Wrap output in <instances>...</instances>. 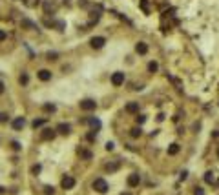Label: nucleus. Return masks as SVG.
<instances>
[{
    "mask_svg": "<svg viewBox=\"0 0 219 195\" xmlns=\"http://www.w3.org/2000/svg\"><path fill=\"white\" fill-rule=\"evenodd\" d=\"M93 190L99 191V193H106L108 191V182L104 179H95L93 181Z\"/></svg>",
    "mask_w": 219,
    "mask_h": 195,
    "instance_id": "1",
    "label": "nucleus"
},
{
    "mask_svg": "<svg viewBox=\"0 0 219 195\" xmlns=\"http://www.w3.org/2000/svg\"><path fill=\"white\" fill-rule=\"evenodd\" d=\"M104 44H106V38H104V37H93V38L90 40V46H91L93 49H100Z\"/></svg>",
    "mask_w": 219,
    "mask_h": 195,
    "instance_id": "2",
    "label": "nucleus"
},
{
    "mask_svg": "<svg viewBox=\"0 0 219 195\" xmlns=\"http://www.w3.org/2000/svg\"><path fill=\"white\" fill-rule=\"evenodd\" d=\"M80 108L84 111H91V110H95V108H97V102L91 100V99H84V100H80Z\"/></svg>",
    "mask_w": 219,
    "mask_h": 195,
    "instance_id": "3",
    "label": "nucleus"
},
{
    "mask_svg": "<svg viewBox=\"0 0 219 195\" xmlns=\"http://www.w3.org/2000/svg\"><path fill=\"white\" fill-rule=\"evenodd\" d=\"M40 137H42V140H53V139L57 137V129L46 128V129H42V133H40Z\"/></svg>",
    "mask_w": 219,
    "mask_h": 195,
    "instance_id": "4",
    "label": "nucleus"
},
{
    "mask_svg": "<svg viewBox=\"0 0 219 195\" xmlns=\"http://www.w3.org/2000/svg\"><path fill=\"white\" fill-rule=\"evenodd\" d=\"M111 84L113 86H122L124 84V73L122 71H117L111 75Z\"/></svg>",
    "mask_w": 219,
    "mask_h": 195,
    "instance_id": "5",
    "label": "nucleus"
},
{
    "mask_svg": "<svg viewBox=\"0 0 219 195\" xmlns=\"http://www.w3.org/2000/svg\"><path fill=\"white\" fill-rule=\"evenodd\" d=\"M62 188H64V190H71L73 186H75V179H73L71 175H66L64 179H62Z\"/></svg>",
    "mask_w": 219,
    "mask_h": 195,
    "instance_id": "6",
    "label": "nucleus"
},
{
    "mask_svg": "<svg viewBox=\"0 0 219 195\" xmlns=\"http://www.w3.org/2000/svg\"><path fill=\"white\" fill-rule=\"evenodd\" d=\"M139 182H141V177H139V173H132V175L128 177V186H130V188H135V186H139Z\"/></svg>",
    "mask_w": 219,
    "mask_h": 195,
    "instance_id": "7",
    "label": "nucleus"
},
{
    "mask_svg": "<svg viewBox=\"0 0 219 195\" xmlns=\"http://www.w3.org/2000/svg\"><path fill=\"white\" fill-rule=\"evenodd\" d=\"M55 129H57V133H62V135H68L71 128H69V124H64V122H60V124H59V126H57Z\"/></svg>",
    "mask_w": 219,
    "mask_h": 195,
    "instance_id": "8",
    "label": "nucleus"
},
{
    "mask_svg": "<svg viewBox=\"0 0 219 195\" xmlns=\"http://www.w3.org/2000/svg\"><path fill=\"white\" fill-rule=\"evenodd\" d=\"M38 79L42 80V82L51 80V71H48V69H40V71H38Z\"/></svg>",
    "mask_w": 219,
    "mask_h": 195,
    "instance_id": "9",
    "label": "nucleus"
},
{
    "mask_svg": "<svg viewBox=\"0 0 219 195\" xmlns=\"http://www.w3.org/2000/svg\"><path fill=\"white\" fill-rule=\"evenodd\" d=\"M24 126H26V118L24 117H17L15 121H13V128L15 129H22Z\"/></svg>",
    "mask_w": 219,
    "mask_h": 195,
    "instance_id": "10",
    "label": "nucleus"
},
{
    "mask_svg": "<svg viewBox=\"0 0 219 195\" xmlns=\"http://www.w3.org/2000/svg\"><path fill=\"white\" fill-rule=\"evenodd\" d=\"M135 51H137L139 55H146V53H148V46H146L144 42H139V44L135 46Z\"/></svg>",
    "mask_w": 219,
    "mask_h": 195,
    "instance_id": "11",
    "label": "nucleus"
},
{
    "mask_svg": "<svg viewBox=\"0 0 219 195\" xmlns=\"http://www.w3.org/2000/svg\"><path fill=\"white\" fill-rule=\"evenodd\" d=\"M126 111L128 113H139V104L137 102H128L126 104Z\"/></svg>",
    "mask_w": 219,
    "mask_h": 195,
    "instance_id": "12",
    "label": "nucleus"
},
{
    "mask_svg": "<svg viewBox=\"0 0 219 195\" xmlns=\"http://www.w3.org/2000/svg\"><path fill=\"white\" fill-rule=\"evenodd\" d=\"M214 181H215V175H214V171H206V173H205V182L212 184Z\"/></svg>",
    "mask_w": 219,
    "mask_h": 195,
    "instance_id": "13",
    "label": "nucleus"
},
{
    "mask_svg": "<svg viewBox=\"0 0 219 195\" xmlns=\"http://www.w3.org/2000/svg\"><path fill=\"white\" fill-rule=\"evenodd\" d=\"M177 153H179V144H170L168 155H177Z\"/></svg>",
    "mask_w": 219,
    "mask_h": 195,
    "instance_id": "14",
    "label": "nucleus"
},
{
    "mask_svg": "<svg viewBox=\"0 0 219 195\" xmlns=\"http://www.w3.org/2000/svg\"><path fill=\"white\" fill-rule=\"evenodd\" d=\"M88 122H90V126H91L93 129H99V128H100V121H99V118H90Z\"/></svg>",
    "mask_w": 219,
    "mask_h": 195,
    "instance_id": "15",
    "label": "nucleus"
},
{
    "mask_svg": "<svg viewBox=\"0 0 219 195\" xmlns=\"http://www.w3.org/2000/svg\"><path fill=\"white\" fill-rule=\"evenodd\" d=\"M46 124V121H44V118H35V121H33V124H31V126H33L35 129L37 128H40V126H44Z\"/></svg>",
    "mask_w": 219,
    "mask_h": 195,
    "instance_id": "16",
    "label": "nucleus"
},
{
    "mask_svg": "<svg viewBox=\"0 0 219 195\" xmlns=\"http://www.w3.org/2000/svg\"><path fill=\"white\" fill-rule=\"evenodd\" d=\"M141 133H142V129L141 128H133L132 131H130V135L133 137V139H137V137H141Z\"/></svg>",
    "mask_w": 219,
    "mask_h": 195,
    "instance_id": "17",
    "label": "nucleus"
},
{
    "mask_svg": "<svg viewBox=\"0 0 219 195\" xmlns=\"http://www.w3.org/2000/svg\"><path fill=\"white\" fill-rule=\"evenodd\" d=\"M119 168V162H113V164H106V170L108 171H115Z\"/></svg>",
    "mask_w": 219,
    "mask_h": 195,
    "instance_id": "18",
    "label": "nucleus"
},
{
    "mask_svg": "<svg viewBox=\"0 0 219 195\" xmlns=\"http://www.w3.org/2000/svg\"><path fill=\"white\" fill-rule=\"evenodd\" d=\"M55 110H57L55 104H44V111H51V113H53Z\"/></svg>",
    "mask_w": 219,
    "mask_h": 195,
    "instance_id": "19",
    "label": "nucleus"
},
{
    "mask_svg": "<svg viewBox=\"0 0 219 195\" xmlns=\"http://www.w3.org/2000/svg\"><path fill=\"white\" fill-rule=\"evenodd\" d=\"M80 157L86 159V160H90V159H91V153H90V151H86V150H82V151H80Z\"/></svg>",
    "mask_w": 219,
    "mask_h": 195,
    "instance_id": "20",
    "label": "nucleus"
},
{
    "mask_svg": "<svg viewBox=\"0 0 219 195\" xmlns=\"http://www.w3.org/2000/svg\"><path fill=\"white\" fill-rule=\"evenodd\" d=\"M27 82H29L27 73H22V75H20V84H27Z\"/></svg>",
    "mask_w": 219,
    "mask_h": 195,
    "instance_id": "21",
    "label": "nucleus"
},
{
    "mask_svg": "<svg viewBox=\"0 0 219 195\" xmlns=\"http://www.w3.org/2000/svg\"><path fill=\"white\" fill-rule=\"evenodd\" d=\"M40 164H35V166H31V173H33V175H37V173H40Z\"/></svg>",
    "mask_w": 219,
    "mask_h": 195,
    "instance_id": "22",
    "label": "nucleus"
},
{
    "mask_svg": "<svg viewBox=\"0 0 219 195\" xmlns=\"http://www.w3.org/2000/svg\"><path fill=\"white\" fill-rule=\"evenodd\" d=\"M157 68H159V66H157V62H150V64H148V69H150L152 73H153V71H157Z\"/></svg>",
    "mask_w": 219,
    "mask_h": 195,
    "instance_id": "23",
    "label": "nucleus"
},
{
    "mask_svg": "<svg viewBox=\"0 0 219 195\" xmlns=\"http://www.w3.org/2000/svg\"><path fill=\"white\" fill-rule=\"evenodd\" d=\"M11 146H13V150H15V151H18L20 148H22V146H20V142H17V140H13V142H11Z\"/></svg>",
    "mask_w": 219,
    "mask_h": 195,
    "instance_id": "24",
    "label": "nucleus"
},
{
    "mask_svg": "<svg viewBox=\"0 0 219 195\" xmlns=\"http://www.w3.org/2000/svg\"><path fill=\"white\" fill-rule=\"evenodd\" d=\"M135 118H137V122H139V124H142V122L146 121V117H144V115H139V113H137V117H135Z\"/></svg>",
    "mask_w": 219,
    "mask_h": 195,
    "instance_id": "25",
    "label": "nucleus"
},
{
    "mask_svg": "<svg viewBox=\"0 0 219 195\" xmlns=\"http://www.w3.org/2000/svg\"><path fill=\"white\" fill-rule=\"evenodd\" d=\"M44 190H46V195H53V191H55V190H53V186H46Z\"/></svg>",
    "mask_w": 219,
    "mask_h": 195,
    "instance_id": "26",
    "label": "nucleus"
},
{
    "mask_svg": "<svg viewBox=\"0 0 219 195\" xmlns=\"http://www.w3.org/2000/svg\"><path fill=\"white\" fill-rule=\"evenodd\" d=\"M194 195H205V190L203 188H195L194 190Z\"/></svg>",
    "mask_w": 219,
    "mask_h": 195,
    "instance_id": "27",
    "label": "nucleus"
},
{
    "mask_svg": "<svg viewBox=\"0 0 219 195\" xmlns=\"http://www.w3.org/2000/svg\"><path fill=\"white\" fill-rule=\"evenodd\" d=\"M48 58L49 60H57V53H48Z\"/></svg>",
    "mask_w": 219,
    "mask_h": 195,
    "instance_id": "28",
    "label": "nucleus"
},
{
    "mask_svg": "<svg viewBox=\"0 0 219 195\" xmlns=\"http://www.w3.org/2000/svg\"><path fill=\"white\" fill-rule=\"evenodd\" d=\"M113 148H115V144H113V142H106V150H108V151H111Z\"/></svg>",
    "mask_w": 219,
    "mask_h": 195,
    "instance_id": "29",
    "label": "nucleus"
},
{
    "mask_svg": "<svg viewBox=\"0 0 219 195\" xmlns=\"http://www.w3.org/2000/svg\"><path fill=\"white\" fill-rule=\"evenodd\" d=\"M2 40H6V31L0 29V42H2Z\"/></svg>",
    "mask_w": 219,
    "mask_h": 195,
    "instance_id": "30",
    "label": "nucleus"
},
{
    "mask_svg": "<svg viewBox=\"0 0 219 195\" xmlns=\"http://www.w3.org/2000/svg\"><path fill=\"white\" fill-rule=\"evenodd\" d=\"M186 177H188V173H186V171H183V173H181V181H184Z\"/></svg>",
    "mask_w": 219,
    "mask_h": 195,
    "instance_id": "31",
    "label": "nucleus"
},
{
    "mask_svg": "<svg viewBox=\"0 0 219 195\" xmlns=\"http://www.w3.org/2000/svg\"><path fill=\"white\" fill-rule=\"evenodd\" d=\"M4 88H6V86H4V82L0 80V93H4Z\"/></svg>",
    "mask_w": 219,
    "mask_h": 195,
    "instance_id": "32",
    "label": "nucleus"
},
{
    "mask_svg": "<svg viewBox=\"0 0 219 195\" xmlns=\"http://www.w3.org/2000/svg\"><path fill=\"white\" fill-rule=\"evenodd\" d=\"M121 195H130V193H121Z\"/></svg>",
    "mask_w": 219,
    "mask_h": 195,
    "instance_id": "33",
    "label": "nucleus"
},
{
    "mask_svg": "<svg viewBox=\"0 0 219 195\" xmlns=\"http://www.w3.org/2000/svg\"><path fill=\"white\" fill-rule=\"evenodd\" d=\"M0 118H2V115H0Z\"/></svg>",
    "mask_w": 219,
    "mask_h": 195,
    "instance_id": "34",
    "label": "nucleus"
}]
</instances>
